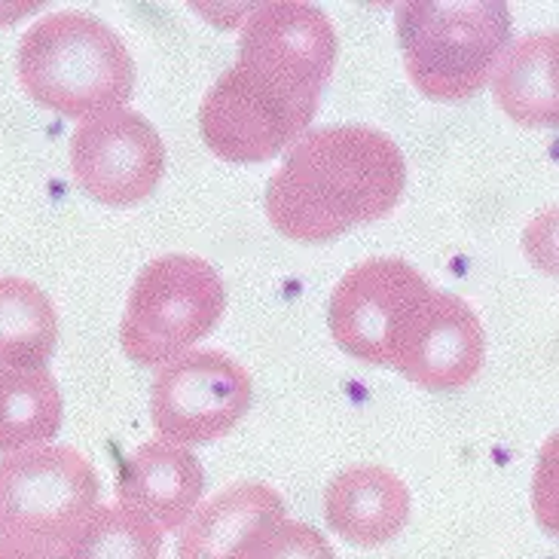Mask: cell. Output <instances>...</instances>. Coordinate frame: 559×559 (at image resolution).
<instances>
[{
  "label": "cell",
  "instance_id": "2e32d148",
  "mask_svg": "<svg viewBox=\"0 0 559 559\" xmlns=\"http://www.w3.org/2000/svg\"><path fill=\"white\" fill-rule=\"evenodd\" d=\"M59 343L56 306L40 287L0 275V367L40 370Z\"/></svg>",
  "mask_w": 559,
  "mask_h": 559
},
{
  "label": "cell",
  "instance_id": "30bf717a",
  "mask_svg": "<svg viewBox=\"0 0 559 559\" xmlns=\"http://www.w3.org/2000/svg\"><path fill=\"white\" fill-rule=\"evenodd\" d=\"M428 287L425 275L401 258H370L352 266L328 302L333 343L358 361L389 367L397 331Z\"/></svg>",
  "mask_w": 559,
  "mask_h": 559
},
{
  "label": "cell",
  "instance_id": "3957f363",
  "mask_svg": "<svg viewBox=\"0 0 559 559\" xmlns=\"http://www.w3.org/2000/svg\"><path fill=\"white\" fill-rule=\"evenodd\" d=\"M409 83L431 102H465L489 83L511 40L504 0H409L397 7Z\"/></svg>",
  "mask_w": 559,
  "mask_h": 559
},
{
  "label": "cell",
  "instance_id": "9a60e30c",
  "mask_svg": "<svg viewBox=\"0 0 559 559\" xmlns=\"http://www.w3.org/2000/svg\"><path fill=\"white\" fill-rule=\"evenodd\" d=\"M499 107L520 126L542 129L559 122V34L538 31L520 37L492 74Z\"/></svg>",
  "mask_w": 559,
  "mask_h": 559
},
{
  "label": "cell",
  "instance_id": "d6986e66",
  "mask_svg": "<svg viewBox=\"0 0 559 559\" xmlns=\"http://www.w3.org/2000/svg\"><path fill=\"white\" fill-rule=\"evenodd\" d=\"M251 559H336L331 542L309 523L285 520L278 523Z\"/></svg>",
  "mask_w": 559,
  "mask_h": 559
},
{
  "label": "cell",
  "instance_id": "7a4b0ae2",
  "mask_svg": "<svg viewBox=\"0 0 559 559\" xmlns=\"http://www.w3.org/2000/svg\"><path fill=\"white\" fill-rule=\"evenodd\" d=\"M19 83L61 117L90 120L120 110L135 90V61L120 34L90 13H52L22 34Z\"/></svg>",
  "mask_w": 559,
  "mask_h": 559
},
{
  "label": "cell",
  "instance_id": "5bb4252c",
  "mask_svg": "<svg viewBox=\"0 0 559 559\" xmlns=\"http://www.w3.org/2000/svg\"><path fill=\"white\" fill-rule=\"evenodd\" d=\"M324 516L348 545L379 547L407 526L409 489L382 465H355L324 489Z\"/></svg>",
  "mask_w": 559,
  "mask_h": 559
},
{
  "label": "cell",
  "instance_id": "52a82bcc",
  "mask_svg": "<svg viewBox=\"0 0 559 559\" xmlns=\"http://www.w3.org/2000/svg\"><path fill=\"white\" fill-rule=\"evenodd\" d=\"M254 382L224 352H183L159 367L151 389V419L159 438L197 447L229 435L251 409Z\"/></svg>",
  "mask_w": 559,
  "mask_h": 559
},
{
  "label": "cell",
  "instance_id": "ba28073f",
  "mask_svg": "<svg viewBox=\"0 0 559 559\" xmlns=\"http://www.w3.org/2000/svg\"><path fill=\"white\" fill-rule=\"evenodd\" d=\"M76 187L110 209H132L166 175V144L147 117L120 107L76 126L71 135Z\"/></svg>",
  "mask_w": 559,
  "mask_h": 559
},
{
  "label": "cell",
  "instance_id": "ffe728a7",
  "mask_svg": "<svg viewBox=\"0 0 559 559\" xmlns=\"http://www.w3.org/2000/svg\"><path fill=\"white\" fill-rule=\"evenodd\" d=\"M0 559H64V554H61V547L52 545L0 538Z\"/></svg>",
  "mask_w": 559,
  "mask_h": 559
},
{
  "label": "cell",
  "instance_id": "6da1fadb",
  "mask_svg": "<svg viewBox=\"0 0 559 559\" xmlns=\"http://www.w3.org/2000/svg\"><path fill=\"white\" fill-rule=\"evenodd\" d=\"M407 187L404 153L373 126L309 129L266 183V214L294 242H331L392 212Z\"/></svg>",
  "mask_w": 559,
  "mask_h": 559
},
{
  "label": "cell",
  "instance_id": "9c48e42d",
  "mask_svg": "<svg viewBox=\"0 0 559 559\" xmlns=\"http://www.w3.org/2000/svg\"><path fill=\"white\" fill-rule=\"evenodd\" d=\"M316 114L229 68L202 98L199 132L224 163H266L300 141Z\"/></svg>",
  "mask_w": 559,
  "mask_h": 559
},
{
  "label": "cell",
  "instance_id": "e0dca14e",
  "mask_svg": "<svg viewBox=\"0 0 559 559\" xmlns=\"http://www.w3.org/2000/svg\"><path fill=\"white\" fill-rule=\"evenodd\" d=\"M61 416V389L46 367H0V453L49 443L59 435Z\"/></svg>",
  "mask_w": 559,
  "mask_h": 559
},
{
  "label": "cell",
  "instance_id": "ac0fdd59",
  "mask_svg": "<svg viewBox=\"0 0 559 559\" xmlns=\"http://www.w3.org/2000/svg\"><path fill=\"white\" fill-rule=\"evenodd\" d=\"M64 559H163V532L126 508L98 504L61 545Z\"/></svg>",
  "mask_w": 559,
  "mask_h": 559
},
{
  "label": "cell",
  "instance_id": "4fadbf2b",
  "mask_svg": "<svg viewBox=\"0 0 559 559\" xmlns=\"http://www.w3.org/2000/svg\"><path fill=\"white\" fill-rule=\"evenodd\" d=\"M278 523H285V501L273 486L233 484L183 523L178 559H251Z\"/></svg>",
  "mask_w": 559,
  "mask_h": 559
},
{
  "label": "cell",
  "instance_id": "8992f818",
  "mask_svg": "<svg viewBox=\"0 0 559 559\" xmlns=\"http://www.w3.org/2000/svg\"><path fill=\"white\" fill-rule=\"evenodd\" d=\"M336 61V31L328 13L306 0L254 7L239 34L236 64L260 86L318 110Z\"/></svg>",
  "mask_w": 559,
  "mask_h": 559
},
{
  "label": "cell",
  "instance_id": "277c9868",
  "mask_svg": "<svg viewBox=\"0 0 559 559\" xmlns=\"http://www.w3.org/2000/svg\"><path fill=\"white\" fill-rule=\"evenodd\" d=\"M227 309V287L209 260L166 254L151 260L122 312L120 346L138 367L181 358L217 328Z\"/></svg>",
  "mask_w": 559,
  "mask_h": 559
},
{
  "label": "cell",
  "instance_id": "7c38bea8",
  "mask_svg": "<svg viewBox=\"0 0 559 559\" xmlns=\"http://www.w3.org/2000/svg\"><path fill=\"white\" fill-rule=\"evenodd\" d=\"M205 492V471L193 450L147 440L126 455L117 474L120 508L144 516L159 532L181 530Z\"/></svg>",
  "mask_w": 559,
  "mask_h": 559
},
{
  "label": "cell",
  "instance_id": "5b68a950",
  "mask_svg": "<svg viewBox=\"0 0 559 559\" xmlns=\"http://www.w3.org/2000/svg\"><path fill=\"white\" fill-rule=\"evenodd\" d=\"M98 471L74 447L0 455V538L61 547L98 508Z\"/></svg>",
  "mask_w": 559,
  "mask_h": 559
},
{
  "label": "cell",
  "instance_id": "8fae6325",
  "mask_svg": "<svg viewBox=\"0 0 559 559\" xmlns=\"http://www.w3.org/2000/svg\"><path fill=\"white\" fill-rule=\"evenodd\" d=\"M484 324L455 294L428 287L397 331L389 367L428 392H453L484 370Z\"/></svg>",
  "mask_w": 559,
  "mask_h": 559
}]
</instances>
